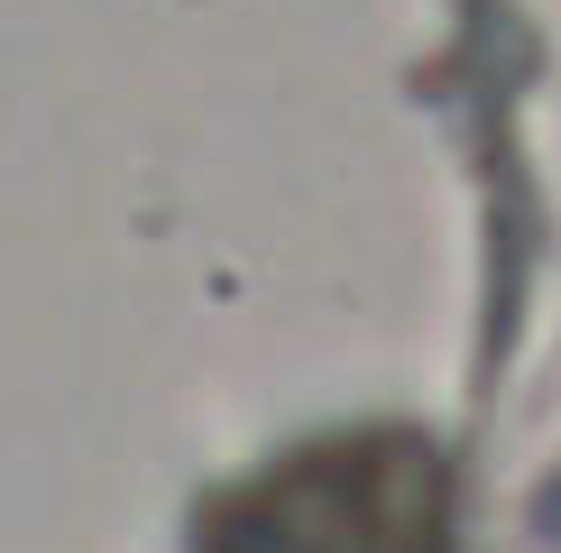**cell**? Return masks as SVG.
<instances>
[{
    "mask_svg": "<svg viewBox=\"0 0 561 553\" xmlns=\"http://www.w3.org/2000/svg\"><path fill=\"white\" fill-rule=\"evenodd\" d=\"M194 553H460L451 461L414 425H350L276 452L203 507Z\"/></svg>",
    "mask_w": 561,
    "mask_h": 553,
    "instance_id": "1",
    "label": "cell"
}]
</instances>
